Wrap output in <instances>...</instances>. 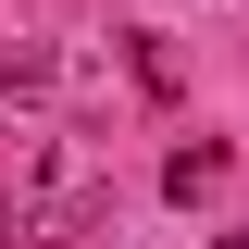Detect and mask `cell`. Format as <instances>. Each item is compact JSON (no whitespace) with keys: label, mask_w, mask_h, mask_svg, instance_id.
<instances>
[{"label":"cell","mask_w":249,"mask_h":249,"mask_svg":"<svg viewBox=\"0 0 249 249\" xmlns=\"http://www.w3.org/2000/svg\"><path fill=\"white\" fill-rule=\"evenodd\" d=\"M212 187H224V137H187L162 162V199H212Z\"/></svg>","instance_id":"6da1fadb"},{"label":"cell","mask_w":249,"mask_h":249,"mask_svg":"<svg viewBox=\"0 0 249 249\" xmlns=\"http://www.w3.org/2000/svg\"><path fill=\"white\" fill-rule=\"evenodd\" d=\"M50 88V50H0V100H37Z\"/></svg>","instance_id":"7a4b0ae2"},{"label":"cell","mask_w":249,"mask_h":249,"mask_svg":"<svg viewBox=\"0 0 249 249\" xmlns=\"http://www.w3.org/2000/svg\"><path fill=\"white\" fill-rule=\"evenodd\" d=\"M224 249H249V237H224Z\"/></svg>","instance_id":"3957f363"}]
</instances>
